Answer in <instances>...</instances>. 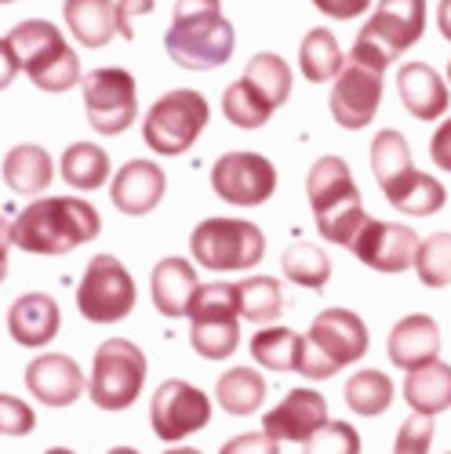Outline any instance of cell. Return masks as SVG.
<instances>
[{
    "label": "cell",
    "instance_id": "5bb4252c",
    "mask_svg": "<svg viewBox=\"0 0 451 454\" xmlns=\"http://www.w3.org/2000/svg\"><path fill=\"white\" fill-rule=\"evenodd\" d=\"M350 251L357 254V262H364L375 273H404V270H411V262H415L419 233L400 222L368 218L357 230Z\"/></svg>",
    "mask_w": 451,
    "mask_h": 454
},
{
    "label": "cell",
    "instance_id": "ee69618b",
    "mask_svg": "<svg viewBox=\"0 0 451 454\" xmlns=\"http://www.w3.org/2000/svg\"><path fill=\"white\" fill-rule=\"evenodd\" d=\"M371 4H375V0H313V8H317L320 15H328V19H335V22H353V19H360Z\"/></svg>",
    "mask_w": 451,
    "mask_h": 454
},
{
    "label": "cell",
    "instance_id": "ffe728a7",
    "mask_svg": "<svg viewBox=\"0 0 451 454\" xmlns=\"http://www.w3.org/2000/svg\"><path fill=\"white\" fill-rule=\"evenodd\" d=\"M59 324H62V313H59V301L51 294H22L15 298V306L8 309V331L19 346L26 349H44L55 342L59 334Z\"/></svg>",
    "mask_w": 451,
    "mask_h": 454
},
{
    "label": "cell",
    "instance_id": "bcb514c9",
    "mask_svg": "<svg viewBox=\"0 0 451 454\" xmlns=\"http://www.w3.org/2000/svg\"><path fill=\"white\" fill-rule=\"evenodd\" d=\"M430 157L440 171H451V117H444V124L433 131L430 138Z\"/></svg>",
    "mask_w": 451,
    "mask_h": 454
},
{
    "label": "cell",
    "instance_id": "9f6ffc18",
    "mask_svg": "<svg viewBox=\"0 0 451 454\" xmlns=\"http://www.w3.org/2000/svg\"><path fill=\"white\" fill-rule=\"evenodd\" d=\"M0 4H12V0H0Z\"/></svg>",
    "mask_w": 451,
    "mask_h": 454
},
{
    "label": "cell",
    "instance_id": "ac0fdd59",
    "mask_svg": "<svg viewBox=\"0 0 451 454\" xmlns=\"http://www.w3.org/2000/svg\"><path fill=\"white\" fill-rule=\"evenodd\" d=\"M168 189V178L161 171V164L154 160H128L109 182V197L117 204V211L124 215H149Z\"/></svg>",
    "mask_w": 451,
    "mask_h": 454
},
{
    "label": "cell",
    "instance_id": "1f68e13d",
    "mask_svg": "<svg viewBox=\"0 0 451 454\" xmlns=\"http://www.w3.org/2000/svg\"><path fill=\"white\" fill-rule=\"evenodd\" d=\"M241 77L251 81L258 88V95L266 98L273 109H281L288 102V95H291V66L273 51H258Z\"/></svg>",
    "mask_w": 451,
    "mask_h": 454
},
{
    "label": "cell",
    "instance_id": "9a60e30c",
    "mask_svg": "<svg viewBox=\"0 0 451 454\" xmlns=\"http://www.w3.org/2000/svg\"><path fill=\"white\" fill-rule=\"evenodd\" d=\"M379 102H383V73L346 59L343 73L335 77L331 98H328L335 124L346 128V131H360L375 121Z\"/></svg>",
    "mask_w": 451,
    "mask_h": 454
},
{
    "label": "cell",
    "instance_id": "484cf974",
    "mask_svg": "<svg viewBox=\"0 0 451 454\" xmlns=\"http://www.w3.org/2000/svg\"><path fill=\"white\" fill-rule=\"evenodd\" d=\"M51 178H55V168H51V157L44 145L22 142L4 157V182H8V189H15L22 197L44 193Z\"/></svg>",
    "mask_w": 451,
    "mask_h": 454
},
{
    "label": "cell",
    "instance_id": "681fc988",
    "mask_svg": "<svg viewBox=\"0 0 451 454\" xmlns=\"http://www.w3.org/2000/svg\"><path fill=\"white\" fill-rule=\"evenodd\" d=\"M12 233H15V222H8L4 215H0V247H12V244H15Z\"/></svg>",
    "mask_w": 451,
    "mask_h": 454
},
{
    "label": "cell",
    "instance_id": "db71d44e",
    "mask_svg": "<svg viewBox=\"0 0 451 454\" xmlns=\"http://www.w3.org/2000/svg\"><path fill=\"white\" fill-rule=\"evenodd\" d=\"M44 454H73L69 447H51V450H44Z\"/></svg>",
    "mask_w": 451,
    "mask_h": 454
},
{
    "label": "cell",
    "instance_id": "7dc6e473",
    "mask_svg": "<svg viewBox=\"0 0 451 454\" xmlns=\"http://www.w3.org/2000/svg\"><path fill=\"white\" fill-rule=\"evenodd\" d=\"M19 55H15V48H12V41L8 36H0V91H4L15 77H19Z\"/></svg>",
    "mask_w": 451,
    "mask_h": 454
},
{
    "label": "cell",
    "instance_id": "6da1fadb",
    "mask_svg": "<svg viewBox=\"0 0 451 454\" xmlns=\"http://www.w3.org/2000/svg\"><path fill=\"white\" fill-rule=\"evenodd\" d=\"M237 33L222 15V0H175V19L164 33V51L175 66L208 73L233 59Z\"/></svg>",
    "mask_w": 451,
    "mask_h": 454
},
{
    "label": "cell",
    "instance_id": "11a10c76",
    "mask_svg": "<svg viewBox=\"0 0 451 454\" xmlns=\"http://www.w3.org/2000/svg\"><path fill=\"white\" fill-rule=\"evenodd\" d=\"M447 84H451V59H447Z\"/></svg>",
    "mask_w": 451,
    "mask_h": 454
},
{
    "label": "cell",
    "instance_id": "8fae6325",
    "mask_svg": "<svg viewBox=\"0 0 451 454\" xmlns=\"http://www.w3.org/2000/svg\"><path fill=\"white\" fill-rule=\"evenodd\" d=\"M81 88H84L88 124L99 135H121L138 117V88L128 69H121V66L91 69L81 81Z\"/></svg>",
    "mask_w": 451,
    "mask_h": 454
},
{
    "label": "cell",
    "instance_id": "4316f807",
    "mask_svg": "<svg viewBox=\"0 0 451 454\" xmlns=\"http://www.w3.org/2000/svg\"><path fill=\"white\" fill-rule=\"evenodd\" d=\"M343 66H346V55L328 26H317L303 36V44H298V69H303V77L310 84L335 81L338 73H343Z\"/></svg>",
    "mask_w": 451,
    "mask_h": 454
},
{
    "label": "cell",
    "instance_id": "f5cc1de1",
    "mask_svg": "<svg viewBox=\"0 0 451 454\" xmlns=\"http://www.w3.org/2000/svg\"><path fill=\"white\" fill-rule=\"evenodd\" d=\"M164 454H201V450H194V447H175V450H164Z\"/></svg>",
    "mask_w": 451,
    "mask_h": 454
},
{
    "label": "cell",
    "instance_id": "b9f144b4",
    "mask_svg": "<svg viewBox=\"0 0 451 454\" xmlns=\"http://www.w3.org/2000/svg\"><path fill=\"white\" fill-rule=\"evenodd\" d=\"M36 426V414L19 396L0 393V436H29Z\"/></svg>",
    "mask_w": 451,
    "mask_h": 454
},
{
    "label": "cell",
    "instance_id": "603a6c76",
    "mask_svg": "<svg viewBox=\"0 0 451 454\" xmlns=\"http://www.w3.org/2000/svg\"><path fill=\"white\" fill-rule=\"evenodd\" d=\"M197 287H201L197 284V273H194V266L186 258H164V262H157L154 277H149L154 306L164 317H171V320L186 317V309H190V298H194Z\"/></svg>",
    "mask_w": 451,
    "mask_h": 454
},
{
    "label": "cell",
    "instance_id": "e0dca14e",
    "mask_svg": "<svg viewBox=\"0 0 451 454\" xmlns=\"http://www.w3.org/2000/svg\"><path fill=\"white\" fill-rule=\"evenodd\" d=\"M26 386L44 407H69L84 393V374L77 360H69L62 353H44L26 367Z\"/></svg>",
    "mask_w": 451,
    "mask_h": 454
},
{
    "label": "cell",
    "instance_id": "8992f818",
    "mask_svg": "<svg viewBox=\"0 0 451 454\" xmlns=\"http://www.w3.org/2000/svg\"><path fill=\"white\" fill-rule=\"evenodd\" d=\"M368 327L353 309H324L313 324L310 334L303 338V360H298V374L306 378H331L343 367L357 364L368 353Z\"/></svg>",
    "mask_w": 451,
    "mask_h": 454
},
{
    "label": "cell",
    "instance_id": "7bdbcfd3",
    "mask_svg": "<svg viewBox=\"0 0 451 454\" xmlns=\"http://www.w3.org/2000/svg\"><path fill=\"white\" fill-rule=\"evenodd\" d=\"M218 454H281V440L266 436V433H241L226 443Z\"/></svg>",
    "mask_w": 451,
    "mask_h": 454
},
{
    "label": "cell",
    "instance_id": "52a82bcc",
    "mask_svg": "<svg viewBox=\"0 0 451 454\" xmlns=\"http://www.w3.org/2000/svg\"><path fill=\"white\" fill-rule=\"evenodd\" d=\"M208 121H211L208 98L194 88H175L149 106L146 121H142V138L154 153L178 157L204 135Z\"/></svg>",
    "mask_w": 451,
    "mask_h": 454
},
{
    "label": "cell",
    "instance_id": "2e32d148",
    "mask_svg": "<svg viewBox=\"0 0 451 454\" xmlns=\"http://www.w3.org/2000/svg\"><path fill=\"white\" fill-rule=\"evenodd\" d=\"M324 422H328V400L317 389H295L284 396L281 407L262 414V433L273 440L306 443Z\"/></svg>",
    "mask_w": 451,
    "mask_h": 454
},
{
    "label": "cell",
    "instance_id": "30bf717a",
    "mask_svg": "<svg viewBox=\"0 0 451 454\" xmlns=\"http://www.w3.org/2000/svg\"><path fill=\"white\" fill-rule=\"evenodd\" d=\"M135 280L124 270V262L113 254H95L77 287V309L91 324H121L135 309Z\"/></svg>",
    "mask_w": 451,
    "mask_h": 454
},
{
    "label": "cell",
    "instance_id": "4fadbf2b",
    "mask_svg": "<svg viewBox=\"0 0 451 454\" xmlns=\"http://www.w3.org/2000/svg\"><path fill=\"white\" fill-rule=\"evenodd\" d=\"M211 422V400L204 389L182 382V378H171L164 382L154 400H149V426L161 440H182L197 429H204Z\"/></svg>",
    "mask_w": 451,
    "mask_h": 454
},
{
    "label": "cell",
    "instance_id": "cb8c5ba5",
    "mask_svg": "<svg viewBox=\"0 0 451 454\" xmlns=\"http://www.w3.org/2000/svg\"><path fill=\"white\" fill-rule=\"evenodd\" d=\"M404 400L415 414H440L451 407V364L430 360L404 378Z\"/></svg>",
    "mask_w": 451,
    "mask_h": 454
},
{
    "label": "cell",
    "instance_id": "9c48e42d",
    "mask_svg": "<svg viewBox=\"0 0 451 454\" xmlns=\"http://www.w3.org/2000/svg\"><path fill=\"white\" fill-rule=\"evenodd\" d=\"M146 353L128 342V338H109L95 349V364H91V378H88V393L91 403L102 411H124L138 400L142 386H146Z\"/></svg>",
    "mask_w": 451,
    "mask_h": 454
},
{
    "label": "cell",
    "instance_id": "836d02e7",
    "mask_svg": "<svg viewBox=\"0 0 451 454\" xmlns=\"http://www.w3.org/2000/svg\"><path fill=\"white\" fill-rule=\"evenodd\" d=\"M281 270L291 284L306 287V291H320L331 280V262L317 244H291L281 258Z\"/></svg>",
    "mask_w": 451,
    "mask_h": 454
},
{
    "label": "cell",
    "instance_id": "83f0119b",
    "mask_svg": "<svg viewBox=\"0 0 451 454\" xmlns=\"http://www.w3.org/2000/svg\"><path fill=\"white\" fill-rule=\"evenodd\" d=\"M215 396H218L222 411L244 419V414H255L262 407V400H266V378H262L255 367H233L218 378Z\"/></svg>",
    "mask_w": 451,
    "mask_h": 454
},
{
    "label": "cell",
    "instance_id": "4dcf8cb0",
    "mask_svg": "<svg viewBox=\"0 0 451 454\" xmlns=\"http://www.w3.org/2000/svg\"><path fill=\"white\" fill-rule=\"evenodd\" d=\"M222 113H226V121H230L233 128H244V131H255L262 128L270 117H273V106L258 95V88L251 81H233L230 88H226L222 95Z\"/></svg>",
    "mask_w": 451,
    "mask_h": 454
},
{
    "label": "cell",
    "instance_id": "3957f363",
    "mask_svg": "<svg viewBox=\"0 0 451 454\" xmlns=\"http://www.w3.org/2000/svg\"><path fill=\"white\" fill-rule=\"evenodd\" d=\"M306 197L313 207V222L324 240L350 247L357 230L368 222L360 189L343 157H320L306 175Z\"/></svg>",
    "mask_w": 451,
    "mask_h": 454
},
{
    "label": "cell",
    "instance_id": "74e56055",
    "mask_svg": "<svg viewBox=\"0 0 451 454\" xmlns=\"http://www.w3.org/2000/svg\"><path fill=\"white\" fill-rule=\"evenodd\" d=\"M190 342L204 360H226L241 346V324L237 320H197L190 324Z\"/></svg>",
    "mask_w": 451,
    "mask_h": 454
},
{
    "label": "cell",
    "instance_id": "d590c367",
    "mask_svg": "<svg viewBox=\"0 0 451 454\" xmlns=\"http://www.w3.org/2000/svg\"><path fill=\"white\" fill-rule=\"evenodd\" d=\"M346 403L357 414H364V419H375V414H383L393 403V382L375 367L357 371L346 382Z\"/></svg>",
    "mask_w": 451,
    "mask_h": 454
},
{
    "label": "cell",
    "instance_id": "d6986e66",
    "mask_svg": "<svg viewBox=\"0 0 451 454\" xmlns=\"http://www.w3.org/2000/svg\"><path fill=\"white\" fill-rule=\"evenodd\" d=\"M397 91H400L404 109L415 121H437V117H444L447 102H451L447 81L440 77L433 66H426V62H404L397 69Z\"/></svg>",
    "mask_w": 451,
    "mask_h": 454
},
{
    "label": "cell",
    "instance_id": "d6a6232c",
    "mask_svg": "<svg viewBox=\"0 0 451 454\" xmlns=\"http://www.w3.org/2000/svg\"><path fill=\"white\" fill-rule=\"evenodd\" d=\"M241 294V317L255 324H273L284 313V287L273 277H248L237 284Z\"/></svg>",
    "mask_w": 451,
    "mask_h": 454
},
{
    "label": "cell",
    "instance_id": "ab89813d",
    "mask_svg": "<svg viewBox=\"0 0 451 454\" xmlns=\"http://www.w3.org/2000/svg\"><path fill=\"white\" fill-rule=\"evenodd\" d=\"M303 454H360V436L350 422H324L303 443Z\"/></svg>",
    "mask_w": 451,
    "mask_h": 454
},
{
    "label": "cell",
    "instance_id": "d4e9b609",
    "mask_svg": "<svg viewBox=\"0 0 451 454\" xmlns=\"http://www.w3.org/2000/svg\"><path fill=\"white\" fill-rule=\"evenodd\" d=\"M383 197L404 211V215H415V218H426V215H437L444 204H447V189L433 178V175H423L411 168L407 175H400L397 182L383 185Z\"/></svg>",
    "mask_w": 451,
    "mask_h": 454
},
{
    "label": "cell",
    "instance_id": "c3c4849f",
    "mask_svg": "<svg viewBox=\"0 0 451 454\" xmlns=\"http://www.w3.org/2000/svg\"><path fill=\"white\" fill-rule=\"evenodd\" d=\"M437 29L444 41H451V0H440V8H437Z\"/></svg>",
    "mask_w": 451,
    "mask_h": 454
},
{
    "label": "cell",
    "instance_id": "5b68a950",
    "mask_svg": "<svg viewBox=\"0 0 451 454\" xmlns=\"http://www.w3.org/2000/svg\"><path fill=\"white\" fill-rule=\"evenodd\" d=\"M8 41H12L15 55H19L22 73L33 81V88L59 95V91H69V88H77L84 81L77 51L66 44L62 29L51 26L48 19H26V22H19L8 33Z\"/></svg>",
    "mask_w": 451,
    "mask_h": 454
},
{
    "label": "cell",
    "instance_id": "ba28073f",
    "mask_svg": "<svg viewBox=\"0 0 451 454\" xmlns=\"http://www.w3.org/2000/svg\"><path fill=\"white\" fill-rule=\"evenodd\" d=\"M194 258L215 273L255 270L266 254V237L255 222L244 218H204L190 237Z\"/></svg>",
    "mask_w": 451,
    "mask_h": 454
},
{
    "label": "cell",
    "instance_id": "8d00e7d4",
    "mask_svg": "<svg viewBox=\"0 0 451 454\" xmlns=\"http://www.w3.org/2000/svg\"><path fill=\"white\" fill-rule=\"evenodd\" d=\"M190 324L197 320H237L241 317V294L237 284H201L186 309Z\"/></svg>",
    "mask_w": 451,
    "mask_h": 454
},
{
    "label": "cell",
    "instance_id": "44dd1931",
    "mask_svg": "<svg viewBox=\"0 0 451 454\" xmlns=\"http://www.w3.org/2000/svg\"><path fill=\"white\" fill-rule=\"evenodd\" d=\"M386 353H390V364L400 367V371H415L430 360H437L440 353V327L433 317L426 313H411L404 317L390 338H386Z\"/></svg>",
    "mask_w": 451,
    "mask_h": 454
},
{
    "label": "cell",
    "instance_id": "f907efd6",
    "mask_svg": "<svg viewBox=\"0 0 451 454\" xmlns=\"http://www.w3.org/2000/svg\"><path fill=\"white\" fill-rule=\"evenodd\" d=\"M8 277V247H0V284Z\"/></svg>",
    "mask_w": 451,
    "mask_h": 454
},
{
    "label": "cell",
    "instance_id": "7402d4cb",
    "mask_svg": "<svg viewBox=\"0 0 451 454\" xmlns=\"http://www.w3.org/2000/svg\"><path fill=\"white\" fill-rule=\"evenodd\" d=\"M62 19L84 48H106L117 36V0H62Z\"/></svg>",
    "mask_w": 451,
    "mask_h": 454
},
{
    "label": "cell",
    "instance_id": "7c38bea8",
    "mask_svg": "<svg viewBox=\"0 0 451 454\" xmlns=\"http://www.w3.org/2000/svg\"><path fill=\"white\" fill-rule=\"evenodd\" d=\"M211 189L233 207H262L277 193V168L262 153H222L211 168Z\"/></svg>",
    "mask_w": 451,
    "mask_h": 454
},
{
    "label": "cell",
    "instance_id": "277c9868",
    "mask_svg": "<svg viewBox=\"0 0 451 454\" xmlns=\"http://www.w3.org/2000/svg\"><path fill=\"white\" fill-rule=\"evenodd\" d=\"M426 33V0H379L357 33L350 48V62L386 73L393 59L411 51Z\"/></svg>",
    "mask_w": 451,
    "mask_h": 454
},
{
    "label": "cell",
    "instance_id": "f1b7e54d",
    "mask_svg": "<svg viewBox=\"0 0 451 454\" xmlns=\"http://www.w3.org/2000/svg\"><path fill=\"white\" fill-rule=\"evenodd\" d=\"M251 356L258 367L270 371H298V360H303V334L291 327H266L251 338Z\"/></svg>",
    "mask_w": 451,
    "mask_h": 454
},
{
    "label": "cell",
    "instance_id": "7a4b0ae2",
    "mask_svg": "<svg viewBox=\"0 0 451 454\" xmlns=\"http://www.w3.org/2000/svg\"><path fill=\"white\" fill-rule=\"evenodd\" d=\"M102 230L99 211L81 197H44L15 218V247L29 254H66L95 240Z\"/></svg>",
    "mask_w": 451,
    "mask_h": 454
},
{
    "label": "cell",
    "instance_id": "816d5d0a",
    "mask_svg": "<svg viewBox=\"0 0 451 454\" xmlns=\"http://www.w3.org/2000/svg\"><path fill=\"white\" fill-rule=\"evenodd\" d=\"M106 454H138L135 447H113V450H106Z\"/></svg>",
    "mask_w": 451,
    "mask_h": 454
},
{
    "label": "cell",
    "instance_id": "e575fe53",
    "mask_svg": "<svg viewBox=\"0 0 451 454\" xmlns=\"http://www.w3.org/2000/svg\"><path fill=\"white\" fill-rule=\"evenodd\" d=\"M411 168H415V164H411V149H407V138L400 131L386 128V131L375 135V142H371V171H375V182H379V189L390 185V182H397Z\"/></svg>",
    "mask_w": 451,
    "mask_h": 454
},
{
    "label": "cell",
    "instance_id": "f546056e",
    "mask_svg": "<svg viewBox=\"0 0 451 454\" xmlns=\"http://www.w3.org/2000/svg\"><path fill=\"white\" fill-rule=\"evenodd\" d=\"M62 178L73 185V189H99L106 178H109V153L95 142H73L66 145L62 153Z\"/></svg>",
    "mask_w": 451,
    "mask_h": 454
},
{
    "label": "cell",
    "instance_id": "f6af8a7d",
    "mask_svg": "<svg viewBox=\"0 0 451 454\" xmlns=\"http://www.w3.org/2000/svg\"><path fill=\"white\" fill-rule=\"evenodd\" d=\"M154 12V0H117V33L121 36H135V19Z\"/></svg>",
    "mask_w": 451,
    "mask_h": 454
},
{
    "label": "cell",
    "instance_id": "60d3db41",
    "mask_svg": "<svg viewBox=\"0 0 451 454\" xmlns=\"http://www.w3.org/2000/svg\"><path fill=\"white\" fill-rule=\"evenodd\" d=\"M430 443H433V419L411 411V419L400 426L393 454H430Z\"/></svg>",
    "mask_w": 451,
    "mask_h": 454
},
{
    "label": "cell",
    "instance_id": "f35d334b",
    "mask_svg": "<svg viewBox=\"0 0 451 454\" xmlns=\"http://www.w3.org/2000/svg\"><path fill=\"white\" fill-rule=\"evenodd\" d=\"M411 270L419 273V280L426 287H447L451 284V233L444 230V233H433V237L419 240Z\"/></svg>",
    "mask_w": 451,
    "mask_h": 454
}]
</instances>
